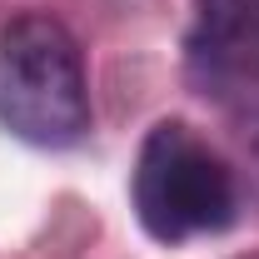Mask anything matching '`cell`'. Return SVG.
I'll use <instances>...</instances> for the list:
<instances>
[{
	"instance_id": "6da1fadb",
	"label": "cell",
	"mask_w": 259,
	"mask_h": 259,
	"mask_svg": "<svg viewBox=\"0 0 259 259\" xmlns=\"http://www.w3.org/2000/svg\"><path fill=\"white\" fill-rule=\"evenodd\" d=\"M0 130L35 150H70L90 135V75L75 35L55 15L0 25Z\"/></svg>"
},
{
	"instance_id": "277c9868",
	"label": "cell",
	"mask_w": 259,
	"mask_h": 259,
	"mask_svg": "<svg viewBox=\"0 0 259 259\" xmlns=\"http://www.w3.org/2000/svg\"><path fill=\"white\" fill-rule=\"evenodd\" d=\"M239 259H259V249H254V254H239Z\"/></svg>"
},
{
	"instance_id": "7a4b0ae2",
	"label": "cell",
	"mask_w": 259,
	"mask_h": 259,
	"mask_svg": "<svg viewBox=\"0 0 259 259\" xmlns=\"http://www.w3.org/2000/svg\"><path fill=\"white\" fill-rule=\"evenodd\" d=\"M130 199L150 239L185 244L194 234H220L234 225L239 180L225 155L185 120H160L145 135L130 175Z\"/></svg>"
},
{
	"instance_id": "3957f363",
	"label": "cell",
	"mask_w": 259,
	"mask_h": 259,
	"mask_svg": "<svg viewBox=\"0 0 259 259\" xmlns=\"http://www.w3.org/2000/svg\"><path fill=\"white\" fill-rule=\"evenodd\" d=\"M190 85L229 120L259 180V0H190Z\"/></svg>"
}]
</instances>
